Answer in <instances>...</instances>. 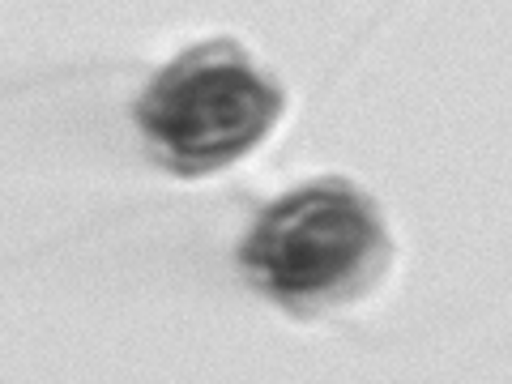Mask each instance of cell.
I'll return each instance as SVG.
<instances>
[{
	"instance_id": "1",
	"label": "cell",
	"mask_w": 512,
	"mask_h": 384,
	"mask_svg": "<svg viewBox=\"0 0 512 384\" xmlns=\"http://www.w3.org/2000/svg\"><path fill=\"white\" fill-rule=\"evenodd\" d=\"M278 116V86L235 43H201L175 56L137 103L141 133L184 175L239 163L269 137Z\"/></svg>"
},
{
	"instance_id": "2",
	"label": "cell",
	"mask_w": 512,
	"mask_h": 384,
	"mask_svg": "<svg viewBox=\"0 0 512 384\" xmlns=\"http://www.w3.org/2000/svg\"><path fill=\"white\" fill-rule=\"evenodd\" d=\"M384 256L376 210L346 184H308L274 201L239 248L244 274L282 303L342 299Z\"/></svg>"
}]
</instances>
